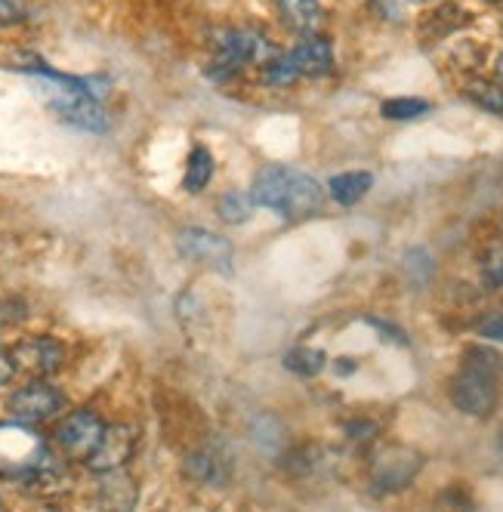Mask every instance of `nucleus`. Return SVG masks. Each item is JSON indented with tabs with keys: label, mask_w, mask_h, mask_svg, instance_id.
I'll return each instance as SVG.
<instances>
[{
	"label": "nucleus",
	"mask_w": 503,
	"mask_h": 512,
	"mask_svg": "<svg viewBox=\"0 0 503 512\" xmlns=\"http://www.w3.org/2000/svg\"><path fill=\"white\" fill-rule=\"evenodd\" d=\"M254 204L275 210L281 219H306L325 204V189L318 182L294 167H266L257 173L254 189H250Z\"/></svg>",
	"instance_id": "obj_1"
},
{
	"label": "nucleus",
	"mask_w": 503,
	"mask_h": 512,
	"mask_svg": "<svg viewBox=\"0 0 503 512\" xmlns=\"http://www.w3.org/2000/svg\"><path fill=\"white\" fill-rule=\"evenodd\" d=\"M503 377V358L494 349L473 346L466 352V361L460 374L451 380V401L454 408L463 411L466 417H491L500 398V383Z\"/></svg>",
	"instance_id": "obj_2"
},
{
	"label": "nucleus",
	"mask_w": 503,
	"mask_h": 512,
	"mask_svg": "<svg viewBox=\"0 0 503 512\" xmlns=\"http://www.w3.org/2000/svg\"><path fill=\"white\" fill-rule=\"evenodd\" d=\"M47 442L28 423H0V479L25 482L47 457Z\"/></svg>",
	"instance_id": "obj_3"
},
{
	"label": "nucleus",
	"mask_w": 503,
	"mask_h": 512,
	"mask_svg": "<svg viewBox=\"0 0 503 512\" xmlns=\"http://www.w3.org/2000/svg\"><path fill=\"white\" fill-rule=\"evenodd\" d=\"M62 408H65V395L44 380H34L10 395V414L28 426H38V423L56 417Z\"/></svg>",
	"instance_id": "obj_4"
},
{
	"label": "nucleus",
	"mask_w": 503,
	"mask_h": 512,
	"mask_svg": "<svg viewBox=\"0 0 503 512\" xmlns=\"http://www.w3.org/2000/svg\"><path fill=\"white\" fill-rule=\"evenodd\" d=\"M102 432H105V423L99 420V414L75 411L56 426V445L71 460H87L93 448L99 445Z\"/></svg>",
	"instance_id": "obj_5"
},
{
	"label": "nucleus",
	"mask_w": 503,
	"mask_h": 512,
	"mask_svg": "<svg viewBox=\"0 0 503 512\" xmlns=\"http://www.w3.org/2000/svg\"><path fill=\"white\" fill-rule=\"evenodd\" d=\"M179 253L186 256L192 263H204L210 269H220V272H232V260H235V250L226 238L213 235L207 229H183L179 232Z\"/></svg>",
	"instance_id": "obj_6"
},
{
	"label": "nucleus",
	"mask_w": 503,
	"mask_h": 512,
	"mask_svg": "<svg viewBox=\"0 0 503 512\" xmlns=\"http://www.w3.org/2000/svg\"><path fill=\"white\" fill-rule=\"evenodd\" d=\"M133 451H136V429L127 423H115V426H105L99 445L84 463L90 472L109 475V472H118L133 457Z\"/></svg>",
	"instance_id": "obj_7"
},
{
	"label": "nucleus",
	"mask_w": 503,
	"mask_h": 512,
	"mask_svg": "<svg viewBox=\"0 0 503 512\" xmlns=\"http://www.w3.org/2000/svg\"><path fill=\"white\" fill-rule=\"evenodd\" d=\"M423 466L420 454L408 451V448H386L371 469V482L377 494H392V491H402L414 482L417 469Z\"/></svg>",
	"instance_id": "obj_8"
},
{
	"label": "nucleus",
	"mask_w": 503,
	"mask_h": 512,
	"mask_svg": "<svg viewBox=\"0 0 503 512\" xmlns=\"http://www.w3.org/2000/svg\"><path fill=\"white\" fill-rule=\"evenodd\" d=\"M10 358L16 364V371H25L31 377H50L62 368L65 349L53 337H28L10 349Z\"/></svg>",
	"instance_id": "obj_9"
},
{
	"label": "nucleus",
	"mask_w": 503,
	"mask_h": 512,
	"mask_svg": "<svg viewBox=\"0 0 503 512\" xmlns=\"http://www.w3.org/2000/svg\"><path fill=\"white\" fill-rule=\"evenodd\" d=\"M291 59L300 71V78H321V75H331L334 68V50L325 38H318V34H306V41L297 44L291 50Z\"/></svg>",
	"instance_id": "obj_10"
},
{
	"label": "nucleus",
	"mask_w": 503,
	"mask_h": 512,
	"mask_svg": "<svg viewBox=\"0 0 503 512\" xmlns=\"http://www.w3.org/2000/svg\"><path fill=\"white\" fill-rule=\"evenodd\" d=\"M186 472L192 475L195 482H201L207 488H223L229 482V475H232V466L220 451L207 448V451H198V454H192L186 460Z\"/></svg>",
	"instance_id": "obj_11"
},
{
	"label": "nucleus",
	"mask_w": 503,
	"mask_h": 512,
	"mask_svg": "<svg viewBox=\"0 0 503 512\" xmlns=\"http://www.w3.org/2000/svg\"><path fill=\"white\" fill-rule=\"evenodd\" d=\"M275 7L284 22L300 34H315L325 25V10H321L318 0H275Z\"/></svg>",
	"instance_id": "obj_12"
},
{
	"label": "nucleus",
	"mask_w": 503,
	"mask_h": 512,
	"mask_svg": "<svg viewBox=\"0 0 503 512\" xmlns=\"http://www.w3.org/2000/svg\"><path fill=\"white\" fill-rule=\"evenodd\" d=\"M22 485H28L31 491H38V494H59L62 488H68V469H65V460H62L59 454L47 451V457L41 460V466L34 469Z\"/></svg>",
	"instance_id": "obj_13"
},
{
	"label": "nucleus",
	"mask_w": 503,
	"mask_h": 512,
	"mask_svg": "<svg viewBox=\"0 0 503 512\" xmlns=\"http://www.w3.org/2000/svg\"><path fill=\"white\" fill-rule=\"evenodd\" d=\"M371 186H374V176H371V173H365V170H352V173L334 176V179L328 182V192H331V198H334L337 204L352 207V204H358V201H362V198L371 192Z\"/></svg>",
	"instance_id": "obj_14"
},
{
	"label": "nucleus",
	"mask_w": 503,
	"mask_h": 512,
	"mask_svg": "<svg viewBox=\"0 0 503 512\" xmlns=\"http://www.w3.org/2000/svg\"><path fill=\"white\" fill-rule=\"evenodd\" d=\"M325 352L321 349H309V346H300V349H291L284 355V368L297 374V377H318L325 371Z\"/></svg>",
	"instance_id": "obj_15"
},
{
	"label": "nucleus",
	"mask_w": 503,
	"mask_h": 512,
	"mask_svg": "<svg viewBox=\"0 0 503 512\" xmlns=\"http://www.w3.org/2000/svg\"><path fill=\"white\" fill-rule=\"evenodd\" d=\"M210 176H213V155L198 145V149L189 155V170H186V179H183V189L192 192V195H198V192L207 189Z\"/></svg>",
	"instance_id": "obj_16"
},
{
	"label": "nucleus",
	"mask_w": 503,
	"mask_h": 512,
	"mask_svg": "<svg viewBox=\"0 0 503 512\" xmlns=\"http://www.w3.org/2000/svg\"><path fill=\"white\" fill-rule=\"evenodd\" d=\"M429 112V102L426 99H414V96H399V99H386L380 105V115L389 121H414L423 118Z\"/></svg>",
	"instance_id": "obj_17"
},
{
	"label": "nucleus",
	"mask_w": 503,
	"mask_h": 512,
	"mask_svg": "<svg viewBox=\"0 0 503 512\" xmlns=\"http://www.w3.org/2000/svg\"><path fill=\"white\" fill-rule=\"evenodd\" d=\"M466 99L476 102L491 115H503V87H497L491 81H470L466 84Z\"/></svg>",
	"instance_id": "obj_18"
},
{
	"label": "nucleus",
	"mask_w": 503,
	"mask_h": 512,
	"mask_svg": "<svg viewBox=\"0 0 503 512\" xmlns=\"http://www.w3.org/2000/svg\"><path fill=\"white\" fill-rule=\"evenodd\" d=\"M250 210H254V198H247L241 192H229V195L220 198V219H223V223H229V226L247 223Z\"/></svg>",
	"instance_id": "obj_19"
},
{
	"label": "nucleus",
	"mask_w": 503,
	"mask_h": 512,
	"mask_svg": "<svg viewBox=\"0 0 503 512\" xmlns=\"http://www.w3.org/2000/svg\"><path fill=\"white\" fill-rule=\"evenodd\" d=\"M263 78H266V84H272V87H287V84H294V81L300 78V71H297L291 53H287V56H272V59L266 62Z\"/></svg>",
	"instance_id": "obj_20"
},
{
	"label": "nucleus",
	"mask_w": 503,
	"mask_h": 512,
	"mask_svg": "<svg viewBox=\"0 0 503 512\" xmlns=\"http://www.w3.org/2000/svg\"><path fill=\"white\" fill-rule=\"evenodd\" d=\"M482 284L488 290L503 287V244L488 247V253L482 256Z\"/></svg>",
	"instance_id": "obj_21"
},
{
	"label": "nucleus",
	"mask_w": 503,
	"mask_h": 512,
	"mask_svg": "<svg viewBox=\"0 0 503 512\" xmlns=\"http://www.w3.org/2000/svg\"><path fill=\"white\" fill-rule=\"evenodd\" d=\"M476 331H479V337H485V340L503 343V312H500V315H488V318H482V321L476 324Z\"/></svg>",
	"instance_id": "obj_22"
},
{
	"label": "nucleus",
	"mask_w": 503,
	"mask_h": 512,
	"mask_svg": "<svg viewBox=\"0 0 503 512\" xmlns=\"http://www.w3.org/2000/svg\"><path fill=\"white\" fill-rule=\"evenodd\" d=\"M22 19H25L22 0H0V25H16Z\"/></svg>",
	"instance_id": "obj_23"
},
{
	"label": "nucleus",
	"mask_w": 503,
	"mask_h": 512,
	"mask_svg": "<svg viewBox=\"0 0 503 512\" xmlns=\"http://www.w3.org/2000/svg\"><path fill=\"white\" fill-rule=\"evenodd\" d=\"M371 4L377 7V13H380L383 19H392V22H399V19H402V7L395 4V0H371Z\"/></svg>",
	"instance_id": "obj_24"
},
{
	"label": "nucleus",
	"mask_w": 503,
	"mask_h": 512,
	"mask_svg": "<svg viewBox=\"0 0 503 512\" xmlns=\"http://www.w3.org/2000/svg\"><path fill=\"white\" fill-rule=\"evenodd\" d=\"M13 374H16V364H13L10 352H0V386L10 383V380H13Z\"/></svg>",
	"instance_id": "obj_25"
},
{
	"label": "nucleus",
	"mask_w": 503,
	"mask_h": 512,
	"mask_svg": "<svg viewBox=\"0 0 503 512\" xmlns=\"http://www.w3.org/2000/svg\"><path fill=\"white\" fill-rule=\"evenodd\" d=\"M497 78L503 81V53H500V59H497Z\"/></svg>",
	"instance_id": "obj_26"
},
{
	"label": "nucleus",
	"mask_w": 503,
	"mask_h": 512,
	"mask_svg": "<svg viewBox=\"0 0 503 512\" xmlns=\"http://www.w3.org/2000/svg\"><path fill=\"white\" fill-rule=\"evenodd\" d=\"M411 4H429V0H411Z\"/></svg>",
	"instance_id": "obj_27"
},
{
	"label": "nucleus",
	"mask_w": 503,
	"mask_h": 512,
	"mask_svg": "<svg viewBox=\"0 0 503 512\" xmlns=\"http://www.w3.org/2000/svg\"><path fill=\"white\" fill-rule=\"evenodd\" d=\"M488 4H503V0H488Z\"/></svg>",
	"instance_id": "obj_28"
},
{
	"label": "nucleus",
	"mask_w": 503,
	"mask_h": 512,
	"mask_svg": "<svg viewBox=\"0 0 503 512\" xmlns=\"http://www.w3.org/2000/svg\"><path fill=\"white\" fill-rule=\"evenodd\" d=\"M0 509H4V500H0Z\"/></svg>",
	"instance_id": "obj_29"
},
{
	"label": "nucleus",
	"mask_w": 503,
	"mask_h": 512,
	"mask_svg": "<svg viewBox=\"0 0 503 512\" xmlns=\"http://www.w3.org/2000/svg\"><path fill=\"white\" fill-rule=\"evenodd\" d=\"M500 448H503V442H500Z\"/></svg>",
	"instance_id": "obj_30"
}]
</instances>
